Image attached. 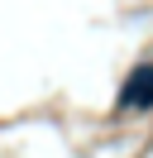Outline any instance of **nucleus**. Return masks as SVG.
Returning <instances> with one entry per match:
<instances>
[{
  "instance_id": "1",
  "label": "nucleus",
  "mask_w": 153,
  "mask_h": 158,
  "mask_svg": "<svg viewBox=\"0 0 153 158\" xmlns=\"http://www.w3.org/2000/svg\"><path fill=\"white\" fill-rule=\"evenodd\" d=\"M120 106H124V110H148V106H153V62H139V67L124 77Z\"/></svg>"
}]
</instances>
